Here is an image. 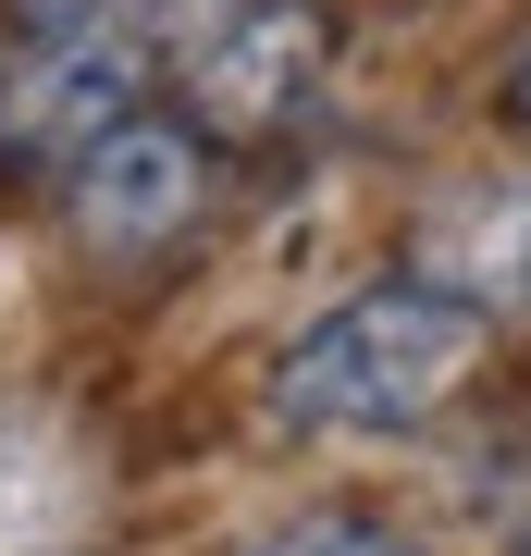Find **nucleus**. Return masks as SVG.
I'll list each match as a JSON object with an SVG mask.
<instances>
[{"instance_id": "7", "label": "nucleus", "mask_w": 531, "mask_h": 556, "mask_svg": "<svg viewBox=\"0 0 531 556\" xmlns=\"http://www.w3.org/2000/svg\"><path fill=\"white\" fill-rule=\"evenodd\" d=\"M99 13H112V0H13L25 38H62V25H99Z\"/></svg>"}, {"instance_id": "6", "label": "nucleus", "mask_w": 531, "mask_h": 556, "mask_svg": "<svg viewBox=\"0 0 531 556\" xmlns=\"http://www.w3.org/2000/svg\"><path fill=\"white\" fill-rule=\"evenodd\" d=\"M260 556H408L395 532H371V519H285Z\"/></svg>"}, {"instance_id": "2", "label": "nucleus", "mask_w": 531, "mask_h": 556, "mask_svg": "<svg viewBox=\"0 0 531 556\" xmlns=\"http://www.w3.org/2000/svg\"><path fill=\"white\" fill-rule=\"evenodd\" d=\"M186 100L198 137H285L321 100V13L309 0H223L186 25Z\"/></svg>"}, {"instance_id": "1", "label": "nucleus", "mask_w": 531, "mask_h": 556, "mask_svg": "<svg viewBox=\"0 0 531 556\" xmlns=\"http://www.w3.org/2000/svg\"><path fill=\"white\" fill-rule=\"evenodd\" d=\"M482 346H494V321L470 298H445L433 273L358 285L346 309H321L309 334L273 358V420L285 433H321V445L420 433V420L482 371Z\"/></svg>"}, {"instance_id": "3", "label": "nucleus", "mask_w": 531, "mask_h": 556, "mask_svg": "<svg viewBox=\"0 0 531 556\" xmlns=\"http://www.w3.org/2000/svg\"><path fill=\"white\" fill-rule=\"evenodd\" d=\"M62 186H75V236L99 260H149V248H174L186 223L211 211V149H198V124L124 112Z\"/></svg>"}, {"instance_id": "9", "label": "nucleus", "mask_w": 531, "mask_h": 556, "mask_svg": "<svg viewBox=\"0 0 531 556\" xmlns=\"http://www.w3.org/2000/svg\"><path fill=\"white\" fill-rule=\"evenodd\" d=\"M507 112H519V124H531V50H519V75H507Z\"/></svg>"}, {"instance_id": "5", "label": "nucleus", "mask_w": 531, "mask_h": 556, "mask_svg": "<svg viewBox=\"0 0 531 556\" xmlns=\"http://www.w3.org/2000/svg\"><path fill=\"white\" fill-rule=\"evenodd\" d=\"M420 273H433L445 298H470L482 321L494 309H531V174L519 186H470L457 211H433Z\"/></svg>"}, {"instance_id": "4", "label": "nucleus", "mask_w": 531, "mask_h": 556, "mask_svg": "<svg viewBox=\"0 0 531 556\" xmlns=\"http://www.w3.org/2000/svg\"><path fill=\"white\" fill-rule=\"evenodd\" d=\"M124 112H137V50L99 38V25H62L0 75V161L13 174H75Z\"/></svg>"}, {"instance_id": "8", "label": "nucleus", "mask_w": 531, "mask_h": 556, "mask_svg": "<svg viewBox=\"0 0 531 556\" xmlns=\"http://www.w3.org/2000/svg\"><path fill=\"white\" fill-rule=\"evenodd\" d=\"M161 13H174V38H186V25H211V13H223V0H161Z\"/></svg>"}]
</instances>
